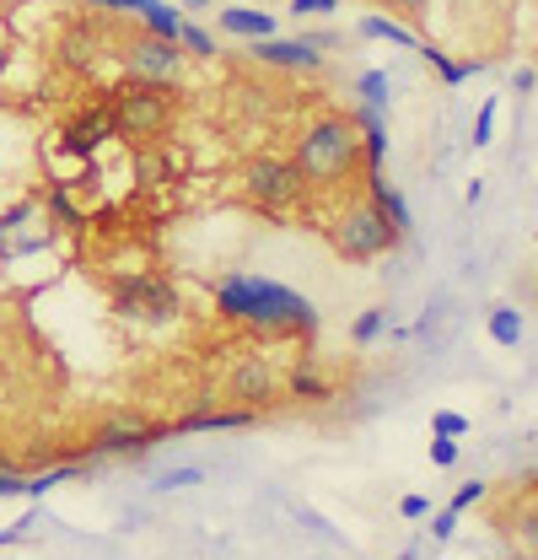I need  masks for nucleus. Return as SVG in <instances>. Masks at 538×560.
<instances>
[{
    "mask_svg": "<svg viewBox=\"0 0 538 560\" xmlns=\"http://www.w3.org/2000/svg\"><path fill=\"white\" fill-rule=\"evenodd\" d=\"M215 313L226 324H248L259 335H302V340H313V329H318L313 302L302 291L265 276H226L215 285Z\"/></svg>",
    "mask_w": 538,
    "mask_h": 560,
    "instance_id": "1",
    "label": "nucleus"
},
{
    "mask_svg": "<svg viewBox=\"0 0 538 560\" xmlns=\"http://www.w3.org/2000/svg\"><path fill=\"white\" fill-rule=\"evenodd\" d=\"M291 162L302 167L307 189L361 184V173H366V151H361L355 114H318V119L302 130L296 151H291Z\"/></svg>",
    "mask_w": 538,
    "mask_h": 560,
    "instance_id": "2",
    "label": "nucleus"
},
{
    "mask_svg": "<svg viewBox=\"0 0 538 560\" xmlns=\"http://www.w3.org/2000/svg\"><path fill=\"white\" fill-rule=\"evenodd\" d=\"M178 81H140L125 75L119 86H108V119H114V140L125 145H156L173 140L178 119H184V97L173 92Z\"/></svg>",
    "mask_w": 538,
    "mask_h": 560,
    "instance_id": "3",
    "label": "nucleus"
},
{
    "mask_svg": "<svg viewBox=\"0 0 538 560\" xmlns=\"http://www.w3.org/2000/svg\"><path fill=\"white\" fill-rule=\"evenodd\" d=\"M404 237L383 221V210L372 206V200H355V206H344L329 221V248H335L344 265H372V259H383V254H394Z\"/></svg>",
    "mask_w": 538,
    "mask_h": 560,
    "instance_id": "4",
    "label": "nucleus"
},
{
    "mask_svg": "<svg viewBox=\"0 0 538 560\" xmlns=\"http://www.w3.org/2000/svg\"><path fill=\"white\" fill-rule=\"evenodd\" d=\"M243 195L259 210H269V215H285V210H296L307 200V178H302V167L291 156L259 151V156L243 162Z\"/></svg>",
    "mask_w": 538,
    "mask_h": 560,
    "instance_id": "5",
    "label": "nucleus"
},
{
    "mask_svg": "<svg viewBox=\"0 0 538 560\" xmlns=\"http://www.w3.org/2000/svg\"><path fill=\"white\" fill-rule=\"evenodd\" d=\"M114 313L130 318V324H173L184 313V291L173 276H156V270H134L108 291Z\"/></svg>",
    "mask_w": 538,
    "mask_h": 560,
    "instance_id": "6",
    "label": "nucleus"
},
{
    "mask_svg": "<svg viewBox=\"0 0 538 560\" xmlns=\"http://www.w3.org/2000/svg\"><path fill=\"white\" fill-rule=\"evenodd\" d=\"M167 436V425L151 416H140V410H114V416H103L92 425V436H86V458H130V453H145V447H156Z\"/></svg>",
    "mask_w": 538,
    "mask_h": 560,
    "instance_id": "7",
    "label": "nucleus"
},
{
    "mask_svg": "<svg viewBox=\"0 0 538 560\" xmlns=\"http://www.w3.org/2000/svg\"><path fill=\"white\" fill-rule=\"evenodd\" d=\"M119 66L125 75H140V81H184V66H189V55L178 49V38H156V33H125L119 38Z\"/></svg>",
    "mask_w": 538,
    "mask_h": 560,
    "instance_id": "8",
    "label": "nucleus"
},
{
    "mask_svg": "<svg viewBox=\"0 0 538 560\" xmlns=\"http://www.w3.org/2000/svg\"><path fill=\"white\" fill-rule=\"evenodd\" d=\"M49 243H55V226H49V210L38 195L0 210V259H27V254H44Z\"/></svg>",
    "mask_w": 538,
    "mask_h": 560,
    "instance_id": "9",
    "label": "nucleus"
},
{
    "mask_svg": "<svg viewBox=\"0 0 538 560\" xmlns=\"http://www.w3.org/2000/svg\"><path fill=\"white\" fill-rule=\"evenodd\" d=\"M226 399H237L243 410H259L265 416L269 405L280 399V377L265 355H243L232 372H226Z\"/></svg>",
    "mask_w": 538,
    "mask_h": 560,
    "instance_id": "10",
    "label": "nucleus"
},
{
    "mask_svg": "<svg viewBox=\"0 0 538 560\" xmlns=\"http://www.w3.org/2000/svg\"><path fill=\"white\" fill-rule=\"evenodd\" d=\"M114 140V119H108V97L103 103H92V108H81L75 119L60 125V151L75 156V162H92L103 145Z\"/></svg>",
    "mask_w": 538,
    "mask_h": 560,
    "instance_id": "11",
    "label": "nucleus"
},
{
    "mask_svg": "<svg viewBox=\"0 0 538 560\" xmlns=\"http://www.w3.org/2000/svg\"><path fill=\"white\" fill-rule=\"evenodd\" d=\"M248 55L259 60V66H274V70H324V49L313 44V38H254L248 44Z\"/></svg>",
    "mask_w": 538,
    "mask_h": 560,
    "instance_id": "12",
    "label": "nucleus"
},
{
    "mask_svg": "<svg viewBox=\"0 0 538 560\" xmlns=\"http://www.w3.org/2000/svg\"><path fill=\"white\" fill-rule=\"evenodd\" d=\"M108 49H103V27L97 22H70L66 33H60V66L70 70V75H92L97 70V60H103Z\"/></svg>",
    "mask_w": 538,
    "mask_h": 560,
    "instance_id": "13",
    "label": "nucleus"
},
{
    "mask_svg": "<svg viewBox=\"0 0 538 560\" xmlns=\"http://www.w3.org/2000/svg\"><path fill=\"white\" fill-rule=\"evenodd\" d=\"M361 184H366V200L383 210V221H388L399 237H409V232H414V215H409V200L388 184V173H383V167H366V173H361Z\"/></svg>",
    "mask_w": 538,
    "mask_h": 560,
    "instance_id": "14",
    "label": "nucleus"
},
{
    "mask_svg": "<svg viewBox=\"0 0 538 560\" xmlns=\"http://www.w3.org/2000/svg\"><path fill=\"white\" fill-rule=\"evenodd\" d=\"M215 27H221L226 38L254 44V38H269V33H274V16H269V11H254V5H226V11H215Z\"/></svg>",
    "mask_w": 538,
    "mask_h": 560,
    "instance_id": "15",
    "label": "nucleus"
},
{
    "mask_svg": "<svg viewBox=\"0 0 538 560\" xmlns=\"http://www.w3.org/2000/svg\"><path fill=\"white\" fill-rule=\"evenodd\" d=\"M259 420V410H200V416H184L167 425V436H184V431H237V425H254Z\"/></svg>",
    "mask_w": 538,
    "mask_h": 560,
    "instance_id": "16",
    "label": "nucleus"
},
{
    "mask_svg": "<svg viewBox=\"0 0 538 560\" xmlns=\"http://www.w3.org/2000/svg\"><path fill=\"white\" fill-rule=\"evenodd\" d=\"M134 173L145 184H173L178 178V156H173V140H156V145H134Z\"/></svg>",
    "mask_w": 538,
    "mask_h": 560,
    "instance_id": "17",
    "label": "nucleus"
},
{
    "mask_svg": "<svg viewBox=\"0 0 538 560\" xmlns=\"http://www.w3.org/2000/svg\"><path fill=\"white\" fill-rule=\"evenodd\" d=\"M414 55L442 75V86H464L469 75L484 70V60H453V55H447V49H436V44H414Z\"/></svg>",
    "mask_w": 538,
    "mask_h": 560,
    "instance_id": "18",
    "label": "nucleus"
},
{
    "mask_svg": "<svg viewBox=\"0 0 538 560\" xmlns=\"http://www.w3.org/2000/svg\"><path fill=\"white\" fill-rule=\"evenodd\" d=\"M523 335H528V318H523L517 307H490V340H495V346L517 350Z\"/></svg>",
    "mask_w": 538,
    "mask_h": 560,
    "instance_id": "19",
    "label": "nucleus"
},
{
    "mask_svg": "<svg viewBox=\"0 0 538 560\" xmlns=\"http://www.w3.org/2000/svg\"><path fill=\"white\" fill-rule=\"evenodd\" d=\"M38 200H44V210H49V221H60L66 232H81V226H86V210H81V206H75V200L66 195V184H49V189H44Z\"/></svg>",
    "mask_w": 538,
    "mask_h": 560,
    "instance_id": "20",
    "label": "nucleus"
},
{
    "mask_svg": "<svg viewBox=\"0 0 538 560\" xmlns=\"http://www.w3.org/2000/svg\"><path fill=\"white\" fill-rule=\"evenodd\" d=\"M335 388H329V377L313 366V361H302L296 372H291V399H302V405H324Z\"/></svg>",
    "mask_w": 538,
    "mask_h": 560,
    "instance_id": "21",
    "label": "nucleus"
},
{
    "mask_svg": "<svg viewBox=\"0 0 538 560\" xmlns=\"http://www.w3.org/2000/svg\"><path fill=\"white\" fill-rule=\"evenodd\" d=\"M134 16H140V27L156 33V38H178V27H184V11H178V5H162V0H145Z\"/></svg>",
    "mask_w": 538,
    "mask_h": 560,
    "instance_id": "22",
    "label": "nucleus"
},
{
    "mask_svg": "<svg viewBox=\"0 0 538 560\" xmlns=\"http://www.w3.org/2000/svg\"><path fill=\"white\" fill-rule=\"evenodd\" d=\"M361 38H388V44H399V49H414V44H420L404 22H394V16H377V11H372V16H361Z\"/></svg>",
    "mask_w": 538,
    "mask_h": 560,
    "instance_id": "23",
    "label": "nucleus"
},
{
    "mask_svg": "<svg viewBox=\"0 0 538 560\" xmlns=\"http://www.w3.org/2000/svg\"><path fill=\"white\" fill-rule=\"evenodd\" d=\"M388 70H361V81H355V92H361V108H388Z\"/></svg>",
    "mask_w": 538,
    "mask_h": 560,
    "instance_id": "24",
    "label": "nucleus"
},
{
    "mask_svg": "<svg viewBox=\"0 0 538 560\" xmlns=\"http://www.w3.org/2000/svg\"><path fill=\"white\" fill-rule=\"evenodd\" d=\"M178 49L195 55V60H215V38L204 33L200 22H189V16H184V27H178Z\"/></svg>",
    "mask_w": 538,
    "mask_h": 560,
    "instance_id": "25",
    "label": "nucleus"
},
{
    "mask_svg": "<svg viewBox=\"0 0 538 560\" xmlns=\"http://www.w3.org/2000/svg\"><path fill=\"white\" fill-rule=\"evenodd\" d=\"M383 324H388V307H366V313L350 324V346L366 350L372 340H377V335H383Z\"/></svg>",
    "mask_w": 538,
    "mask_h": 560,
    "instance_id": "26",
    "label": "nucleus"
},
{
    "mask_svg": "<svg viewBox=\"0 0 538 560\" xmlns=\"http://www.w3.org/2000/svg\"><path fill=\"white\" fill-rule=\"evenodd\" d=\"M195 486H204L200 464H184V469H167V475H156V480H151V490H195Z\"/></svg>",
    "mask_w": 538,
    "mask_h": 560,
    "instance_id": "27",
    "label": "nucleus"
},
{
    "mask_svg": "<svg viewBox=\"0 0 538 560\" xmlns=\"http://www.w3.org/2000/svg\"><path fill=\"white\" fill-rule=\"evenodd\" d=\"M490 140H495V97L473 114V151H479V145H490Z\"/></svg>",
    "mask_w": 538,
    "mask_h": 560,
    "instance_id": "28",
    "label": "nucleus"
},
{
    "mask_svg": "<svg viewBox=\"0 0 538 560\" xmlns=\"http://www.w3.org/2000/svg\"><path fill=\"white\" fill-rule=\"evenodd\" d=\"M431 464H436V469H453V464H458V436H436V431H431Z\"/></svg>",
    "mask_w": 538,
    "mask_h": 560,
    "instance_id": "29",
    "label": "nucleus"
},
{
    "mask_svg": "<svg viewBox=\"0 0 538 560\" xmlns=\"http://www.w3.org/2000/svg\"><path fill=\"white\" fill-rule=\"evenodd\" d=\"M431 431H436V436H464V431H469V416H458V410H436V416H431Z\"/></svg>",
    "mask_w": 538,
    "mask_h": 560,
    "instance_id": "30",
    "label": "nucleus"
},
{
    "mask_svg": "<svg viewBox=\"0 0 538 560\" xmlns=\"http://www.w3.org/2000/svg\"><path fill=\"white\" fill-rule=\"evenodd\" d=\"M339 0H291V16L302 22V16H329L335 11Z\"/></svg>",
    "mask_w": 538,
    "mask_h": 560,
    "instance_id": "31",
    "label": "nucleus"
},
{
    "mask_svg": "<svg viewBox=\"0 0 538 560\" xmlns=\"http://www.w3.org/2000/svg\"><path fill=\"white\" fill-rule=\"evenodd\" d=\"M473 501H484V480H469V486H458V495H453V512H469Z\"/></svg>",
    "mask_w": 538,
    "mask_h": 560,
    "instance_id": "32",
    "label": "nucleus"
},
{
    "mask_svg": "<svg viewBox=\"0 0 538 560\" xmlns=\"http://www.w3.org/2000/svg\"><path fill=\"white\" fill-rule=\"evenodd\" d=\"M431 534H436V539L447 545V539L458 534V512H453V506H447V512H436V517H431Z\"/></svg>",
    "mask_w": 538,
    "mask_h": 560,
    "instance_id": "33",
    "label": "nucleus"
},
{
    "mask_svg": "<svg viewBox=\"0 0 538 560\" xmlns=\"http://www.w3.org/2000/svg\"><path fill=\"white\" fill-rule=\"evenodd\" d=\"M81 5H92V11H119V16H134L145 0H81Z\"/></svg>",
    "mask_w": 538,
    "mask_h": 560,
    "instance_id": "34",
    "label": "nucleus"
},
{
    "mask_svg": "<svg viewBox=\"0 0 538 560\" xmlns=\"http://www.w3.org/2000/svg\"><path fill=\"white\" fill-rule=\"evenodd\" d=\"M388 11H399V16H409V22H420L425 11H431V0H383Z\"/></svg>",
    "mask_w": 538,
    "mask_h": 560,
    "instance_id": "35",
    "label": "nucleus"
},
{
    "mask_svg": "<svg viewBox=\"0 0 538 560\" xmlns=\"http://www.w3.org/2000/svg\"><path fill=\"white\" fill-rule=\"evenodd\" d=\"M5 495H27V475H16V469H0V501Z\"/></svg>",
    "mask_w": 538,
    "mask_h": 560,
    "instance_id": "36",
    "label": "nucleus"
},
{
    "mask_svg": "<svg viewBox=\"0 0 538 560\" xmlns=\"http://www.w3.org/2000/svg\"><path fill=\"white\" fill-rule=\"evenodd\" d=\"M534 86H538V70L534 66H517V75H512V92H517V97H528Z\"/></svg>",
    "mask_w": 538,
    "mask_h": 560,
    "instance_id": "37",
    "label": "nucleus"
},
{
    "mask_svg": "<svg viewBox=\"0 0 538 560\" xmlns=\"http://www.w3.org/2000/svg\"><path fill=\"white\" fill-rule=\"evenodd\" d=\"M399 512H404V517H425V512H431V501H425V495H404Z\"/></svg>",
    "mask_w": 538,
    "mask_h": 560,
    "instance_id": "38",
    "label": "nucleus"
},
{
    "mask_svg": "<svg viewBox=\"0 0 538 560\" xmlns=\"http://www.w3.org/2000/svg\"><path fill=\"white\" fill-rule=\"evenodd\" d=\"M5 70H11V44L0 38V81H5Z\"/></svg>",
    "mask_w": 538,
    "mask_h": 560,
    "instance_id": "39",
    "label": "nucleus"
},
{
    "mask_svg": "<svg viewBox=\"0 0 538 560\" xmlns=\"http://www.w3.org/2000/svg\"><path fill=\"white\" fill-rule=\"evenodd\" d=\"M178 5H184V11H210L215 0H178Z\"/></svg>",
    "mask_w": 538,
    "mask_h": 560,
    "instance_id": "40",
    "label": "nucleus"
},
{
    "mask_svg": "<svg viewBox=\"0 0 538 560\" xmlns=\"http://www.w3.org/2000/svg\"><path fill=\"white\" fill-rule=\"evenodd\" d=\"M0 469H11V458H5V447H0Z\"/></svg>",
    "mask_w": 538,
    "mask_h": 560,
    "instance_id": "41",
    "label": "nucleus"
}]
</instances>
